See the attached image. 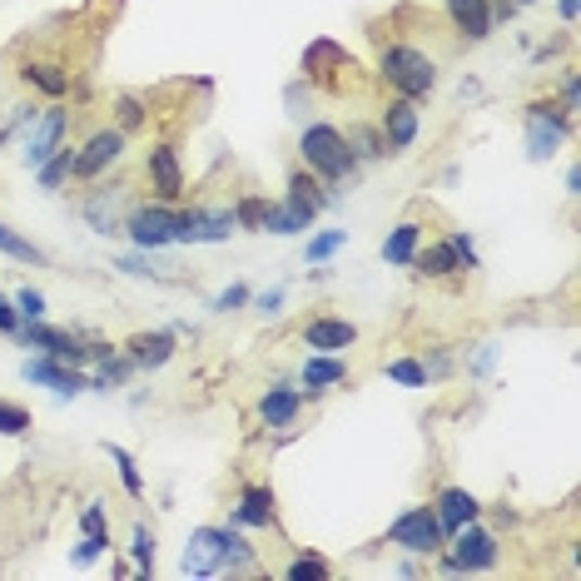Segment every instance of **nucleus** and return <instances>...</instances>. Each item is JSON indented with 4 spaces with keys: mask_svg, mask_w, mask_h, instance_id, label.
I'll use <instances>...</instances> for the list:
<instances>
[{
    "mask_svg": "<svg viewBox=\"0 0 581 581\" xmlns=\"http://www.w3.org/2000/svg\"><path fill=\"white\" fill-rule=\"evenodd\" d=\"M378 80L388 85V94H403V100H428L438 90V55H428L413 40H383L378 46Z\"/></svg>",
    "mask_w": 581,
    "mask_h": 581,
    "instance_id": "f257e3e1",
    "label": "nucleus"
},
{
    "mask_svg": "<svg viewBox=\"0 0 581 581\" xmlns=\"http://www.w3.org/2000/svg\"><path fill=\"white\" fill-rule=\"evenodd\" d=\"M299 164L308 175L324 179L328 189L358 175V160H353V150L338 125H303L299 129Z\"/></svg>",
    "mask_w": 581,
    "mask_h": 581,
    "instance_id": "f03ea898",
    "label": "nucleus"
},
{
    "mask_svg": "<svg viewBox=\"0 0 581 581\" xmlns=\"http://www.w3.org/2000/svg\"><path fill=\"white\" fill-rule=\"evenodd\" d=\"M502 557V542L497 532H488L482 522H467L457 527L438 552V571L442 577H477V571H492Z\"/></svg>",
    "mask_w": 581,
    "mask_h": 581,
    "instance_id": "7ed1b4c3",
    "label": "nucleus"
},
{
    "mask_svg": "<svg viewBox=\"0 0 581 581\" xmlns=\"http://www.w3.org/2000/svg\"><path fill=\"white\" fill-rule=\"evenodd\" d=\"M522 125H527V160L532 164H546L552 154L561 150V144L571 140V129H577V119L567 115V110L546 94V100H532V105L522 110Z\"/></svg>",
    "mask_w": 581,
    "mask_h": 581,
    "instance_id": "20e7f679",
    "label": "nucleus"
},
{
    "mask_svg": "<svg viewBox=\"0 0 581 581\" xmlns=\"http://www.w3.org/2000/svg\"><path fill=\"white\" fill-rule=\"evenodd\" d=\"M129 150V135L115 125H100L85 135V144H75V179L71 185H94V179H105Z\"/></svg>",
    "mask_w": 581,
    "mask_h": 581,
    "instance_id": "39448f33",
    "label": "nucleus"
},
{
    "mask_svg": "<svg viewBox=\"0 0 581 581\" xmlns=\"http://www.w3.org/2000/svg\"><path fill=\"white\" fill-rule=\"evenodd\" d=\"M135 204L129 199V185L125 179H94V185H85V199H80V214L85 224H90L94 233H105V239H115V233H125V210Z\"/></svg>",
    "mask_w": 581,
    "mask_h": 581,
    "instance_id": "423d86ee",
    "label": "nucleus"
},
{
    "mask_svg": "<svg viewBox=\"0 0 581 581\" xmlns=\"http://www.w3.org/2000/svg\"><path fill=\"white\" fill-rule=\"evenodd\" d=\"M125 233H129V244L144 249V254L169 249L175 244V204H164V199H135L125 210Z\"/></svg>",
    "mask_w": 581,
    "mask_h": 581,
    "instance_id": "0eeeda50",
    "label": "nucleus"
},
{
    "mask_svg": "<svg viewBox=\"0 0 581 581\" xmlns=\"http://www.w3.org/2000/svg\"><path fill=\"white\" fill-rule=\"evenodd\" d=\"M15 338H21L25 349H40L46 358L65 363V368H85L90 363V333H75V328H55L46 318H30V324H21Z\"/></svg>",
    "mask_w": 581,
    "mask_h": 581,
    "instance_id": "6e6552de",
    "label": "nucleus"
},
{
    "mask_svg": "<svg viewBox=\"0 0 581 581\" xmlns=\"http://www.w3.org/2000/svg\"><path fill=\"white\" fill-rule=\"evenodd\" d=\"M388 542H393L397 552H407V557H438L447 536H442L438 517H432V502H422V507L397 511L393 527H388Z\"/></svg>",
    "mask_w": 581,
    "mask_h": 581,
    "instance_id": "1a4fd4ad",
    "label": "nucleus"
},
{
    "mask_svg": "<svg viewBox=\"0 0 581 581\" xmlns=\"http://www.w3.org/2000/svg\"><path fill=\"white\" fill-rule=\"evenodd\" d=\"M15 80H21L30 94H46V100H65V94L75 90L71 60H65V55H46V50L25 55L21 65H15Z\"/></svg>",
    "mask_w": 581,
    "mask_h": 581,
    "instance_id": "9d476101",
    "label": "nucleus"
},
{
    "mask_svg": "<svg viewBox=\"0 0 581 581\" xmlns=\"http://www.w3.org/2000/svg\"><path fill=\"white\" fill-rule=\"evenodd\" d=\"M65 140H71V110L60 105V100H50V105L36 115V125L21 135V160L36 169V164H46Z\"/></svg>",
    "mask_w": 581,
    "mask_h": 581,
    "instance_id": "9b49d317",
    "label": "nucleus"
},
{
    "mask_svg": "<svg viewBox=\"0 0 581 581\" xmlns=\"http://www.w3.org/2000/svg\"><path fill=\"white\" fill-rule=\"evenodd\" d=\"M378 135H383L388 154H407L413 144H418V129H422V110L418 100H403V94H388L383 110H378Z\"/></svg>",
    "mask_w": 581,
    "mask_h": 581,
    "instance_id": "f8f14e48",
    "label": "nucleus"
},
{
    "mask_svg": "<svg viewBox=\"0 0 581 581\" xmlns=\"http://www.w3.org/2000/svg\"><path fill=\"white\" fill-rule=\"evenodd\" d=\"M144 185H150L154 199H164V204H179L189 189L185 179V164H179V144L160 140L150 144V154H144Z\"/></svg>",
    "mask_w": 581,
    "mask_h": 581,
    "instance_id": "ddd939ff",
    "label": "nucleus"
},
{
    "mask_svg": "<svg viewBox=\"0 0 581 581\" xmlns=\"http://www.w3.org/2000/svg\"><path fill=\"white\" fill-rule=\"evenodd\" d=\"M233 522L249 532H279V492L268 482H244L233 497Z\"/></svg>",
    "mask_w": 581,
    "mask_h": 581,
    "instance_id": "4468645a",
    "label": "nucleus"
},
{
    "mask_svg": "<svg viewBox=\"0 0 581 581\" xmlns=\"http://www.w3.org/2000/svg\"><path fill=\"white\" fill-rule=\"evenodd\" d=\"M299 338L308 353H349L358 343V324L343 314H314V318H303Z\"/></svg>",
    "mask_w": 581,
    "mask_h": 581,
    "instance_id": "2eb2a0df",
    "label": "nucleus"
},
{
    "mask_svg": "<svg viewBox=\"0 0 581 581\" xmlns=\"http://www.w3.org/2000/svg\"><path fill=\"white\" fill-rule=\"evenodd\" d=\"M179 577H224V527H194L189 532Z\"/></svg>",
    "mask_w": 581,
    "mask_h": 581,
    "instance_id": "dca6fc26",
    "label": "nucleus"
},
{
    "mask_svg": "<svg viewBox=\"0 0 581 581\" xmlns=\"http://www.w3.org/2000/svg\"><path fill=\"white\" fill-rule=\"evenodd\" d=\"M119 349H125V358L140 372H160L164 363L179 353V333L175 328H140V333H129Z\"/></svg>",
    "mask_w": 581,
    "mask_h": 581,
    "instance_id": "f3484780",
    "label": "nucleus"
},
{
    "mask_svg": "<svg viewBox=\"0 0 581 581\" xmlns=\"http://www.w3.org/2000/svg\"><path fill=\"white\" fill-rule=\"evenodd\" d=\"M21 378H25V383H36V388H50V393H60V397H75V393H85V388H90L85 368H65V363L46 358V353L25 358L21 363Z\"/></svg>",
    "mask_w": 581,
    "mask_h": 581,
    "instance_id": "a211bd4d",
    "label": "nucleus"
},
{
    "mask_svg": "<svg viewBox=\"0 0 581 581\" xmlns=\"http://www.w3.org/2000/svg\"><path fill=\"white\" fill-rule=\"evenodd\" d=\"M442 15H447V25H453V36L463 46H482L497 30L488 0H442Z\"/></svg>",
    "mask_w": 581,
    "mask_h": 581,
    "instance_id": "6ab92c4d",
    "label": "nucleus"
},
{
    "mask_svg": "<svg viewBox=\"0 0 581 581\" xmlns=\"http://www.w3.org/2000/svg\"><path fill=\"white\" fill-rule=\"evenodd\" d=\"M299 413H303V388H293V383L264 388V397L254 403L258 428H268V432H289L293 422H299Z\"/></svg>",
    "mask_w": 581,
    "mask_h": 581,
    "instance_id": "aec40b11",
    "label": "nucleus"
},
{
    "mask_svg": "<svg viewBox=\"0 0 581 581\" xmlns=\"http://www.w3.org/2000/svg\"><path fill=\"white\" fill-rule=\"evenodd\" d=\"M432 517H438L442 536H453L457 527H467V522L482 517V502H477L467 488H442L438 497H432Z\"/></svg>",
    "mask_w": 581,
    "mask_h": 581,
    "instance_id": "412c9836",
    "label": "nucleus"
},
{
    "mask_svg": "<svg viewBox=\"0 0 581 581\" xmlns=\"http://www.w3.org/2000/svg\"><path fill=\"white\" fill-rule=\"evenodd\" d=\"M407 268H413L422 283L463 279V268H457V254H453V244H447V239H438V244H428V239H422L418 254H413V264H407Z\"/></svg>",
    "mask_w": 581,
    "mask_h": 581,
    "instance_id": "4be33fe9",
    "label": "nucleus"
},
{
    "mask_svg": "<svg viewBox=\"0 0 581 581\" xmlns=\"http://www.w3.org/2000/svg\"><path fill=\"white\" fill-rule=\"evenodd\" d=\"M283 204H293V210H303V214H314V219H318V210H328V204H333V194H328V185L318 175H308L303 164H293L289 185H283Z\"/></svg>",
    "mask_w": 581,
    "mask_h": 581,
    "instance_id": "5701e85b",
    "label": "nucleus"
},
{
    "mask_svg": "<svg viewBox=\"0 0 581 581\" xmlns=\"http://www.w3.org/2000/svg\"><path fill=\"white\" fill-rule=\"evenodd\" d=\"M299 383L308 397H318V393H328V388L349 383V363L338 358V353H308L299 368Z\"/></svg>",
    "mask_w": 581,
    "mask_h": 581,
    "instance_id": "b1692460",
    "label": "nucleus"
},
{
    "mask_svg": "<svg viewBox=\"0 0 581 581\" xmlns=\"http://www.w3.org/2000/svg\"><path fill=\"white\" fill-rule=\"evenodd\" d=\"M254 571H264V557H258V546L249 542L239 522L224 527V577H254Z\"/></svg>",
    "mask_w": 581,
    "mask_h": 581,
    "instance_id": "393cba45",
    "label": "nucleus"
},
{
    "mask_svg": "<svg viewBox=\"0 0 581 581\" xmlns=\"http://www.w3.org/2000/svg\"><path fill=\"white\" fill-rule=\"evenodd\" d=\"M150 115H154V110H150V100H144V94H135V90L115 94V105H110V125H115V129H125L129 140L150 129Z\"/></svg>",
    "mask_w": 581,
    "mask_h": 581,
    "instance_id": "a878e982",
    "label": "nucleus"
},
{
    "mask_svg": "<svg viewBox=\"0 0 581 581\" xmlns=\"http://www.w3.org/2000/svg\"><path fill=\"white\" fill-rule=\"evenodd\" d=\"M418 244H422V224L418 219H403V224H393V229H388L383 258L393 268H407V264H413V254H418Z\"/></svg>",
    "mask_w": 581,
    "mask_h": 581,
    "instance_id": "bb28decb",
    "label": "nucleus"
},
{
    "mask_svg": "<svg viewBox=\"0 0 581 581\" xmlns=\"http://www.w3.org/2000/svg\"><path fill=\"white\" fill-rule=\"evenodd\" d=\"M283 581H328L333 577V561L318 557V552H308V546H293V557L279 567Z\"/></svg>",
    "mask_w": 581,
    "mask_h": 581,
    "instance_id": "cd10ccee",
    "label": "nucleus"
},
{
    "mask_svg": "<svg viewBox=\"0 0 581 581\" xmlns=\"http://www.w3.org/2000/svg\"><path fill=\"white\" fill-rule=\"evenodd\" d=\"M36 179H40V189H50V194H60V189L71 185L75 179V144L65 140L55 154H50L46 164H36Z\"/></svg>",
    "mask_w": 581,
    "mask_h": 581,
    "instance_id": "c85d7f7f",
    "label": "nucleus"
},
{
    "mask_svg": "<svg viewBox=\"0 0 581 581\" xmlns=\"http://www.w3.org/2000/svg\"><path fill=\"white\" fill-rule=\"evenodd\" d=\"M314 229V214L293 210V204H283V199H274L268 204V219H264V233H279V239H299V233Z\"/></svg>",
    "mask_w": 581,
    "mask_h": 581,
    "instance_id": "c756f323",
    "label": "nucleus"
},
{
    "mask_svg": "<svg viewBox=\"0 0 581 581\" xmlns=\"http://www.w3.org/2000/svg\"><path fill=\"white\" fill-rule=\"evenodd\" d=\"M135 372H140V368L125 358V349H115L110 358H100V368L90 372V388H94V393H115V388H125Z\"/></svg>",
    "mask_w": 581,
    "mask_h": 581,
    "instance_id": "7c9ffc66",
    "label": "nucleus"
},
{
    "mask_svg": "<svg viewBox=\"0 0 581 581\" xmlns=\"http://www.w3.org/2000/svg\"><path fill=\"white\" fill-rule=\"evenodd\" d=\"M343 140H349V150H353V160H388V144H383V135H378V125H368V119H353L349 129H343Z\"/></svg>",
    "mask_w": 581,
    "mask_h": 581,
    "instance_id": "2f4dec72",
    "label": "nucleus"
},
{
    "mask_svg": "<svg viewBox=\"0 0 581 581\" xmlns=\"http://www.w3.org/2000/svg\"><path fill=\"white\" fill-rule=\"evenodd\" d=\"M233 229H239L233 204H204V219H199V244H224Z\"/></svg>",
    "mask_w": 581,
    "mask_h": 581,
    "instance_id": "473e14b6",
    "label": "nucleus"
},
{
    "mask_svg": "<svg viewBox=\"0 0 581 581\" xmlns=\"http://www.w3.org/2000/svg\"><path fill=\"white\" fill-rule=\"evenodd\" d=\"M0 254H5V258H15V264H36V268L46 264V249H40V244H30L25 233H15L5 219H0Z\"/></svg>",
    "mask_w": 581,
    "mask_h": 581,
    "instance_id": "72a5a7b5",
    "label": "nucleus"
},
{
    "mask_svg": "<svg viewBox=\"0 0 581 581\" xmlns=\"http://www.w3.org/2000/svg\"><path fill=\"white\" fill-rule=\"evenodd\" d=\"M268 204H274V199H268V194H239V199H233V219H239V229H249V233H264Z\"/></svg>",
    "mask_w": 581,
    "mask_h": 581,
    "instance_id": "f704fd0d",
    "label": "nucleus"
},
{
    "mask_svg": "<svg viewBox=\"0 0 581 581\" xmlns=\"http://www.w3.org/2000/svg\"><path fill=\"white\" fill-rule=\"evenodd\" d=\"M383 372H388V383H397V388H428V368H422V358H388Z\"/></svg>",
    "mask_w": 581,
    "mask_h": 581,
    "instance_id": "c9c22d12",
    "label": "nucleus"
},
{
    "mask_svg": "<svg viewBox=\"0 0 581 581\" xmlns=\"http://www.w3.org/2000/svg\"><path fill=\"white\" fill-rule=\"evenodd\" d=\"M110 463L119 467V482H125V492H129V497H135V502H140V497H144V477H140V463H135V457H129L125 447H119V442H110Z\"/></svg>",
    "mask_w": 581,
    "mask_h": 581,
    "instance_id": "e433bc0d",
    "label": "nucleus"
},
{
    "mask_svg": "<svg viewBox=\"0 0 581 581\" xmlns=\"http://www.w3.org/2000/svg\"><path fill=\"white\" fill-rule=\"evenodd\" d=\"M343 244H349V229H324V233H314V239H308L303 258H308V264H328V258H333Z\"/></svg>",
    "mask_w": 581,
    "mask_h": 581,
    "instance_id": "4c0bfd02",
    "label": "nucleus"
},
{
    "mask_svg": "<svg viewBox=\"0 0 581 581\" xmlns=\"http://www.w3.org/2000/svg\"><path fill=\"white\" fill-rule=\"evenodd\" d=\"M30 432V407L0 397V438H25Z\"/></svg>",
    "mask_w": 581,
    "mask_h": 581,
    "instance_id": "58836bf2",
    "label": "nucleus"
},
{
    "mask_svg": "<svg viewBox=\"0 0 581 581\" xmlns=\"http://www.w3.org/2000/svg\"><path fill=\"white\" fill-rule=\"evenodd\" d=\"M110 552V532H80V542H75L71 561L75 567H90V561H100Z\"/></svg>",
    "mask_w": 581,
    "mask_h": 581,
    "instance_id": "ea45409f",
    "label": "nucleus"
},
{
    "mask_svg": "<svg viewBox=\"0 0 581 581\" xmlns=\"http://www.w3.org/2000/svg\"><path fill=\"white\" fill-rule=\"evenodd\" d=\"M40 105H30V100H21V105H11V115H5V125H0V144L15 140V135H25V129L36 125Z\"/></svg>",
    "mask_w": 581,
    "mask_h": 581,
    "instance_id": "a19ab883",
    "label": "nucleus"
},
{
    "mask_svg": "<svg viewBox=\"0 0 581 581\" xmlns=\"http://www.w3.org/2000/svg\"><path fill=\"white\" fill-rule=\"evenodd\" d=\"M129 552H135V571H140V577H154V532L150 527H135Z\"/></svg>",
    "mask_w": 581,
    "mask_h": 581,
    "instance_id": "79ce46f5",
    "label": "nucleus"
},
{
    "mask_svg": "<svg viewBox=\"0 0 581 581\" xmlns=\"http://www.w3.org/2000/svg\"><path fill=\"white\" fill-rule=\"evenodd\" d=\"M447 244H453V254H457V268H463V279L477 268V244H472V233L467 229H447Z\"/></svg>",
    "mask_w": 581,
    "mask_h": 581,
    "instance_id": "37998d69",
    "label": "nucleus"
},
{
    "mask_svg": "<svg viewBox=\"0 0 581 581\" xmlns=\"http://www.w3.org/2000/svg\"><path fill=\"white\" fill-rule=\"evenodd\" d=\"M249 299H254V293H249L244 283H229V289H219V293H214V303H210V308H214V314H239V308H244Z\"/></svg>",
    "mask_w": 581,
    "mask_h": 581,
    "instance_id": "c03bdc74",
    "label": "nucleus"
},
{
    "mask_svg": "<svg viewBox=\"0 0 581 581\" xmlns=\"http://www.w3.org/2000/svg\"><path fill=\"white\" fill-rule=\"evenodd\" d=\"M15 314H21V324H30V318H46V293L25 283V289L15 293Z\"/></svg>",
    "mask_w": 581,
    "mask_h": 581,
    "instance_id": "a18cd8bd",
    "label": "nucleus"
},
{
    "mask_svg": "<svg viewBox=\"0 0 581 581\" xmlns=\"http://www.w3.org/2000/svg\"><path fill=\"white\" fill-rule=\"evenodd\" d=\"M119 268H125L129 279H169L160 264H150V254H144V249H140V254H125V258H119Z\"/></svg>",
    "mask_w": 581,
    "mask_h": 581,
    "instance_id": "49530a36",
    "label": "nucleus"
},
{
    "mask_svg": "<svg viewBox=\"0 0 581 581\" xmlns=\"http://www.w3.org/2000/svg\"><path fill=\"white\" fill-rule=\"evenodd\" d=\"M80 532H110V511H105V502H90V507L80 511Z\"/></svg>",
    "mask_w": 581,
    "mask_h": 581,
    "instance_id": "de8ad7c7",
    "label": "nucleus"
},
{
    "mask_svg": "<svg viewBox=\"0 0 581 581\" xmlns=\"http://www.w3.org/2000/svg\"><path fill=\"white\" fill-rule=\"evenodd\" d=\"M561 110H567L571 119H577V110H581V94H577V71H567V75H561Z\"/></svg>",
    "mask_w": 581,
    "mask_h": 581,
    "instance_id": "09e8293b",
    "label": "nucleus"
},
{
    "mask_svg": "<svg viewBox=\"0 0 581 581\" xmlns=\"http://www.w3.org/2000/svg\"><path fill=\"white\" fill-rule=\"evenodd\" d=\"M249 303H254V308H258V314H264V318H274V314H279V308H283V289L254 293V299H249Z\"/></svg>",
    "mask_w": 581,
    "mask_h": 581,
    "instance_id": "8fccbe9b",
    "label": "nucleus"
},
{
    "mask_svg": "<svg viewBox=\"0 0 581 581\" xmlns=\"http://www.w3.org/2000/svg\"><path fill=\"white\" fill-rule=\"evenodd\" d=\"M0 333H21V314H15V299H5V293H0Z\"/></svg>",
    "mask_w": 581,
    "mask_h": 581,
    "instance_id": "3c124183",
    "label": "nucleus"
},
{
    "mask_svg": "<svg viewBox=\"0 0 581 581\" xmlns=\"http://www.w3.org/2000/svg\"><path fill=\"white\" fill-rule=\"evenodd\" d=\"M492 363H497V343H477V353H472V363H467V368H472V372H488Z\"/></svg>",
    "mask_w": 581,
    "mask_h": 581,
    "instance_id": "603ef678",
    "label": "nucleus"
},
{
    "mask_svg": "<svg viewBox=\"0 0 581 581\" xmlns=\"http://www.w3.org/2000/svg\"><path fill=\"white\" fill-rule=\"evenodd\" d=\"M567 194H571V199L581 194V169H577V164H571V169H567Z\"/></svg>",
    "mask_w": 581,
    "mask_h": 581,
    "instance_id": "864d4df0",
    "label": "nucleus"
},
{
    "mask_svg": "<svg viewBox=\"0 0 581 581\" xmlns=\"http://www.w3.org/2000/svg\"><path fill=\"white\" fill-rule=\"evenodd\" d=\"M557 15H561V21H577V0H557Z\"/></svg>",
    "mask_w": 581,
    "mask_h": 581,
    "instance_id": "5fc2aeb1",
    "label": "nucleus"
},
{
    "mask_svg": "<svg viewBox=\"0 0 581 581\" xmlns=\"http://www.w3.org/2000/svg\"><path fill=\"white\" fill-rule=\"evenodd\" d=\"M517 5H536V0H517Z\"/></svg>",
    "mask_w": 581,
    "mask_h": 581,
    "instance_id": "6e6d98bb",
    "label": "nucleus"
}]
</instances>
